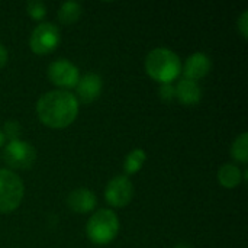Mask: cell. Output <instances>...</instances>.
Here are the masks:
<instances>
[{"label":"cell","mask_w":248,"mask_h":248,"mask_svg":"<svg viewBox=\"0 0 248 248\" xmlns=\"http://www.w3.org/2000/svg\"><path fill=\"white\" fill-rule=\"evenodd\" d=\"M78 113L77 97L67 90H52L42 94L36 103V115L49 128L61 129L74 122Z\"/></svg>","instance_id":"obj_1"},{"label":"cell","mask_w":248,"mask_h":248,"mask_svg":"<svg viewBox=\"0 0 248 248\" xmlns=\"http://www.w3.org/2000/svg\"><path fill=\"white\" fill-rule=\"evenodd\" d=\"M147 73L161 84L173 81L182 71L180 58L167 48H155L145 58Z\"/></svg>","instance_id":"obj_2"},{"label":"cell","mask_w":248,"mask_h":248,"mask_svg":"<svg viewBox=\"0 0 248 248\" xmlns=\"http://www.w3.org/2000/svg\"><path fill=\"white\" fill-rule=\"evenodd\" d=\"M119 231V221L113 211L110 209H100L92 215L86 225L87 237L92 243L97 246L109 244L115 240Z\"/></svg>","instance_id":"obj_3"},{"label":"cell","mask_w":248,"mask_h":248,"mask_svg":"<svg viewBox=\"0 0 248 248\" xmlns=\"http://www.w3.org/2000/svg\"><path fill=\"white\" fill-rule=\"evenodd\" d=\"M23 183L17 174L0 169V212L9 214L19 208L23 199Z\"/></svg>","instance_id":"obj_4"},{"label":"cell","mask_w":248,"mask_h":248,"mask_svg":"<svg viewBox=\"0 0 248 248\" xmlns=\"http://www.w3.org/2000/svg\"><path fill=\"white\" fill-rule=\"evenodd\" d=\"M60 31L54 23H39L29 38V46L35 54H48L54 51L60 44Z\"/></svg>","instance_id":"obj_5"},{"label":"cell","mask_w":248,"mask_h":248,"mask_svg":"<svg viewBox=\"0 0 248 248\" xmlns=\"http://www.w3.org/2000/svg\"><path fill=\"white\" fill-rule=\"evenodd\" d=\"M4 161L9 167L17 170L31 169L36 160L35 148L25 141H10L4 148Z\"/></svg>","instance_id":"obj_6"},{"label":"cell","mask_w":248,"mask_h":248,"mask_svg":"<svg viewBox=\"0 0 248 248\" xmlns=\"http://www.w3.org/2000/svg\"><path fill=\"white\" fill-rule=\"evenodd\" d=\"M134 196V186L126 176H116L113 177L105 190L106 202L110 206L122 208L126 206Z\"/></svg>","instance_id":"obj_7"},{"label":"cell","mask_w":248,"mask_h":248,"mask_svg":"<svg viewBox=\"0 0 248 248\" xmlns=\"http://www.w3.org/2000/svg\"><path fill=\"white\" fill-rule=\"evenodd\" d=\"M49 80L60 87H74L80 78L78 68L68 60L60 58L49 64L48 67Z\"/></svg>","instance_id":"obj_8"},{"label":"cell","mask_w":248,"mask_h":248,"mask_svg":"<svg viewBox=\"0 0 248 248\" xmlns=\"http://www.w3.org/2000/svg\"><path fill=\"white\" fill-rule=\"evenodd\" d=\"M76 89H77V96L83 103H92L100 96L103 89V80L96 73H87L78 78Z\"/></svg>","instance_id":"obj_9"},{"label":"cell","mask_w":248,"mask_h":248,"mask_svg":"<svg viewBox=\"0 0 248 248\" xmlns=\"http://www.w3.org/2000/svg\"><path fill=\"white\" fill-rule=\"evenodd\" d=\"M211 65H212L211 58L205 52H195L186 60V64L183 68L185 78L196 81L209 73Z\"/></svg>","instance_id":"obj_10"},{"label":"cell","mask_w":248,"mask_h":248,"mask_svg":"<svg viewBox=\"0 0 248 248\" xmlns=\"http://www.w3.org/2000/svg\"><path fill=\"white\" fill-rule=\"evenodd\" d=\"M67 205L73 212L87 214L96 208V196L92 190L80 187V189L73 190L67 196Z\"/></svg>","instance_id":"obj_11"},{"label":"cell","mask_w":248,"mask_h":248,"mask_svg":"<svg viewBox=\"0 0 248 248\" xmlns=\"http://www.w3.org/2000/svg\"><path fill=\"white\" fill-rule=\"evenodd\" d=\"M174 93L179 97V100L187 106H193V105L199 103V100L202 97V92H201L199 84L193 80H189V78L180 80L177 87L174 89Z\"/></svg>","instance_id":"obj_12"},{"label":"cell","mask_w":248,"mask_h":248,"mask_svg":"<svg viewBox=\"0 0 248 248\" xmlns=\"http://www.w3.org/2000/svg\"><path fill=\"white\" fill-rule=\"evenodd\" d=\"M241 179H243V173L240 167H237L235 164L228 163L221 166V169L218 170V180L227 189L237 187L241 183Z\"/></svg>","instance_id":"obj_13"},{"label":"cell","mask_w":248,"mask_h":248,"mask_svg":"<svg viewBox=\"0 0 248 248\" xmlns=\"http://www.w3.org/2000/svg\"><path fill=\"white\" fill-rule=\"evenodd\" d=\"M81 4L78 1H64L58 9V20L62 25H71L81 16Z\"/></svg>","instance_id":"obj_14"},{"label":"cell","mask_w":248,"mask_h":248,"mask_svg":"<svg viewBox=\"0 0 248 248\" xmlns=\"http://www.w3.org/2000/svg\"><path fill=\"white\" fill-rule=\"evenodd\" d=\"M145 158H147V154L142 148H135L132 150L126 158H125V163H124V170L126 174H135L137 171L141 170V167L144 166L145 163Z\"/></svg>","instance_id":"obj_15"},{"label":"cell","mask_w":248,"mask_h":248,"mask_svg":"<svg viewBox=\"0 0 248 248\" xmlns=\"http://www.w3.org/2000/svg\"><path fill=\"white\" fill-rule=\"evenodd\" d=\"M248 134L247 132H243L240 137H237V140L234 141L232 147H231V155L234 160L246 164L248 161Z\"/></svg>","instance_id":"obj_16"},{"label":"cell","mask_w":248,"mask_h":248,"mask_svg":"<svg viewBox=\"0 0 248 248\" xmlns=\"http://www.w3.org/2000/svg\"><path fill=\"white\" fill-rule=\"evenodd\" d=\"M3 134L6 137V140H10V141H16L19 140L20 134H22V126L19 122L16 121H7L3 126Z\"/></svg>","instance_id":"obj_17"},{"label":"cell","mask_w":248,"mask_h":248,"mask_svg":"<svg viewBox=\"0 0 248 248\" xmlns=\"http://www.w3.org/2000/svg\"><path fill=\"white\" fill-rule=\"evenodd\" d=\"M26 10H28V13H29L33 19H36V20L42 19V17L46 15V7H45V4H44L42 1H39V0H31V1H28Z\"/></svg>","instance_id":"obj_18"},{"label":"cell","mask_w":248,"mask_h":248,"mask_svg":"<svg viewBox=\"0 0 248 248\" xmlns=\"http://www.w3.org/2000/svg\"><path fill=\"white\" fill-rule=\"evenodd\" d=\"M158 92H160V97H161L164 102H170V100L176 96V93H174V87H173L170 83H164V84H161Z\"/></svg>","instance_id":"obj_19"},{"label":"cell","mask_w":248,"mask_h":248,"mask_svg":"<svg viewBox=\"0 0 248 248\" xmlns=\"http://www.w3.org/2000/svg\"><path fill=\"white\" fill-rule=\"evenodd\" d=\"M247 20H248V12H243V15L240 16V19H238V29H240V32H241V35L244 36V38H247Z\"/></svg>","instance_id":"obj_20"},{"label":"cell","mask_w":248,"mask_h":248,"mask_svg":"<svg viewBox=\"0 0 248 248\" xmlns=\"http://www.w3.org/2000/svg\"><path fill=\"white\" fill-rule=\"evenodd\" d=\"M7 62V49L0 44V68Z\"/></svg>","instance_id":"obj_21"},{"label":"cell","mask_w":248,"mask_h":248,"mask_svg":"<svg viewBox=\"0 0 248 248\" xmlns=\"http://www.w3.org/2000/svg\"><path fill=\"white\" fill-rule=\"evenodd\" d=\"M4 142H6V137H4L3 131L0 129V147H3V145H4Z\"/></svg>","instance_id":"obj_22"},{"label":"cell","mask_w":248,"mask_h":248,"mask_svg":"<svg viewBox=\"0 0 248 248\" xmlns=\"http://www.w3.org/2000/svg\"><path fill=\"white\" fill-rule=\"evenodd\" d=\"M174 248H190L189 246H186V244H179V246H176Z\"/></svg>","instance_id":"obj_23"}]
</instances>
